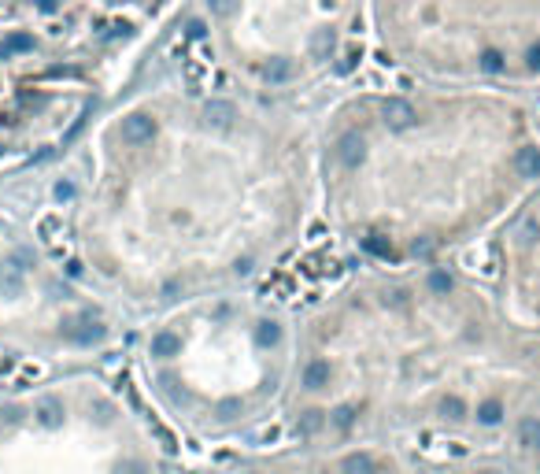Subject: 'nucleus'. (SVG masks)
<instances>
[{
  "label": "nucleus",
  "instance_id": "obj_2",
  "mask_svg": "<svg viewBox=\"0 0 540 474\" xmlns=\"http://www.w3.org/2000/svg\"><path fill=\"white\" fill-rule=\"evenodd\" d=\"M381 119H385L388 130L404 134V130H415V126H418V107L407 100V96H385Z\"/></svg>",
  "mask_w": 540,
  "mask_h": 474
},
{
  "label": "nucleus",
  "instance_id": "obj_18",
  "mask_svg": "<svg viewBox=\"0 0 540 474\" xmlns=\"http://www.w3.org/2000/svg\"><path fill=\"white\" fill-rule=\"evenodd\" d=\"M444 415L448 419H462V415H467V404H462L459 396H448V401H444Z\"/></svg>",
  "mask_w": 540,
  "mask_h": 474
},
{
  "label": "nucleus",
  "instance_id": "obj_15",
  "mask_svg": "<svg viewBox=\"0 0 540 474\" xmlns=\"http://www.w3.org/2000/svg\"><path fill=\"white\" fill-rule=\"evenodd\" d=\"M255 341L263 344V349H267V344H278V341H282V330H278V322H259Z\"/></svg>",
  "mask_w": 540,
  "mask_h": 474
},
{
  "label": "nucleus",
  "instance_id": "obj_19",
  "mask_svg": "<svg viewBox=\"0 0 540 474\" xmlns=\"http://www.w3.org/2000/svg\"><path fill=\"white\" fill-rule=\"evenodd\" d=\"M366 252H374V256H393V249H388V245L385 241H377V237H366Z\"/></svg>",
  "mask_w": 540,
  "mask_h": 474
},
{
  "label": "nucleus",
  "instance_id": "obj_20",
  "mask_svg": "<svg viewBox=\"0 0 540 474\" xmlns=\"http://www.w3.org/2000/svg\"><path fill=\"white\" fill-rule=\"evenodd\" d=\"M333 423H337L341 430H344V426H352V412H348V407H341V412H337V419H333Z\"/></svg>",
  "mask_w": 540,
  "mask_h": 474
},
{
  "label": "nucleus",
  "instance_id": "obj_12",
  "mask_svg": "<svg viewBox=\"0 0 540 474\" xmlns=\"http://www.w3.org/2000/svg\"><path fill=\"white\" fill-rule=\"evenodd\" d=\"M344 474H374V459L366 456V452H352V456L344 459Z\"/></svg>",
  "mask_w": 540,
  "mask_h": 474
},
{
  "label": "nucleus",
  "instance_id": "obj_8",
  "mask_svg": "<svg viewBox=\"0 0 540 474\" xmlns=\"http://www.w3.org/2000/svg\"><path fill=\"white\" fill-rule=\"evenodd\" d=\"M148 352L159 356V360H170V356L181 352V337H178V333H170V330H159L156 337L148 341Z\"/></svg>",
  "mask_w": 540,
  "mask_h": 474
},
{
  "label": "nucleus",
  "instance_id": "obj_3",
  "mask_svg": "<svg viewBox=\"0 0 540 474\" xmlns=\"http://www.w3.org/2000/svg\"><path fill=\"white\" fill-rule=\"evenodd\" d=\"M118 137H123L126 145H148L156 137V119L152 115H145V112H134V115H126L123 119V126H118Z\"/></svg>",
  "mask_w": 540,
  "mask_h": 474
},
{
  "label": "nucleus",
  "instance_id": "obj_17",
  "mask_svg": "<svg viewBox=\"0 0 540 474\" xmlns=\"http://www.w3.org/2000/svg\"><path fill=\"white\" fill-rule=\"evenodd\" d=\"M429 289H433V293H448V289H451V278H448L444 271H433V274H429Z\"/></svg>",
  "mask_w": 540,
  "mask_h": 474
},
{
  "label": "nucleus",
  "instance_id": "obj_13",
  "mask_svg": "<svg viewBox=\"0 0 540 474\" xmlns=\"http://www.w3.org/2000/svg\"><path fill=\"white\" fill-rule=\"evenodd\" d=\"M518 437H522L525 448H540V419H522V426H518Z\"/></svg>",
  "mask_w": 540,
  "mask_h": 474
},
{
  "label": "nucleus",
  "instance_id": "obj_4",
  "mask_svg": "<svg viewBox=\"0 0 540 474\" xmlns=\"http://www.w3.org/2000/svg\"><path fill=\"white\" fill-rule=\"evenodd\" d=\"M363 156H366V141H363L359 130H348V134L337 137V159H341L344 167L363 164Z\"/></svg>",
  "mask_w": 540,
  "mask_h": 474
},
{
  "label": "nucleus",
  "instance_id": "obj_1",
  "mask_svg": "<svg viewBox=\"0 0 540 474\" xmlns=\"http://www.w3.org/2000/svg\"><path fill=\"white\" fill-rule=\"evenodd\" d=\"M385 26L426 60L500 78L540 49V0H377Z\"/></svg>",
  "mask_w": 540,
  "mask_h": 474
},
{
  "label": "nucleus",
  "instance_id": "obj_5",
  "mask_svg": "<svg viewBox=\"0 0 540 474\" xmlns=\"http://www.w3.org/2000/svg\"><path fill=\"white\" fill-rule=\"evenodd\" d=\"M514 170H518V178H540V148L537 145H522V148H518Z\"/></svg>",
  "mask_w": 540,
  "mask_h": 474
},
{
  "label": "nucleus",
  "instance_id": "obj_10",
  "mask_svg": "<svg viewBox=\"0 0 540 474\" xmlns=\"http://www.w3.org/2000/svg\"><path fill=\"white\" fill-rule=\"evenodd\" d=\"M304 385L307 389H322V385H330V363H307V371H304Z\"/></svg>",
  "mask_w": 540,
  "mask_h": 474
},
{
  "label": "nucleus",
  "instance_id": "obj_7",
  "mask_svg": "<svg viewBox=\"0 0 540 474\" xmlns=\"http://www.w3.org/2000/svg\"><path fill=\"white\" fill-rule=\"evenodd\" d=\"M0 293L4 297L23 293V267H19V260H8L4 267H0Z\"/></svg>",
  "mask_w": 540,
  "mask_h": 474
},
{
  "label": "nucleus",
  "instance_id": "obj_6",
  "mask_svg": "<svg viewBox=\"0 0 540 474\" xmlns=\"http://www.w3.org/2000/svg\"><path fill=\"white\" fill-rule=\"evenodd\" d=\"M204 115H208V123H211V126H219V130H230L233 119H237V107H233L230 100H208Z\"/></svg>",
  "mask_w": 540,
  "mask_h": 474
},
{
  "label": "nucleus",
  "instance_id": "obj_11",
  "mask_svg": "<svg viewBox=\"0 0 540 474\" xmlns=\"http://www.w3.org/2000/svg\"><path fill=\"white\" fill-rule=\"evenodd\" d=\"M34 415H37L45 426H60V423H63V404L48 396V401H41V404L34 407Z\"/></svg>",
  "mask_w": 540,
  "mask_h": 474
},
{
  "label": "nucleus",
  "instance_id": "obj_9",
  "mask_svg": "<svg viewBox=\"0 0 540 474\" xmlns=\"http://www.w3.org/2000/svg\"><path fill=\"white\" fill-rule=\"evenodd\" d=\"M67 337L74 344H93V341L104 337V326H100V322H93V319H82V322H74V326L67 330Z\"/></svg>",
  "mask_w": 540,
  "mask_h": 474
},
{
  "label": "nucleus",
  "instance_id": "obj_14",
  "mask_svg": "<svg viewBox=\"0 0 540 474\" xmlns=\"http://www.w3.org/2000/svg\"><path fill=\"white\" fill-rule=\"evenodd\" d=\"M478 419H481L485 426L500 423V419H503V404L496 401V396H492V401H485V404H478Z\"/></svg>",
  "mask_w": 540,
  "mask_h": 474
},
{
  "label": "nucleus",
  "instance_id": "obj_21",
  "mask_svg": "<svg viewBox=\"0 0 540 474\" xmlns=\"http://www.w3.org/2000/svg\"><path fill=\"white\" fill-rule=\"evenodd\" d=\"M123 474H145V463H126V467H123Z\"/></svg>",
  "mask_w": 540,
  "mask_h": 474
},
{
  "label": "nucleus",
  "instance_id": "obj_16",
  "mask_svg": "<svg viewBox=\"0 0 540 474\" xmlns=\"http://www.w3.org/2000/svg\"><path fill=\"white\" fill-rule=\"evenodd\" d=\"M322 423H326V419H322V412H307L304 419H300V434H318Z\"/></svg>",
  "mask_w": 540,
  "mask_h": 474
}]
</instances>
